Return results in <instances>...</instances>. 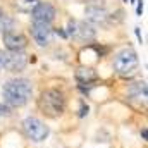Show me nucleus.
Wrapping results in <instances>:
<instances>
[{
  "instance_id": "f257e3e1",
  "label": "nucleus",
  "mask_w": 148,
  "mask_h": 148,
  "mask_svg": "<svg viewBox=\"0 0 148 148\" xmlns=\"http://www.w3.org/2000/svg\"><path fill=\"white\" fill-rule=\"evenodd\" d=\"M33 95V84L26 77H16L9 79L3 88H2V97L7 107L10 109H19L24 107Z\"/></svg>"
},
{
  "instance_id": "f03ea898",
  "label": "nucleus",
  "mask_w": 148,
  "mask_h": 148,
  "mask_svg": "<svg viewBox=\"0 0 148 148\" xmlns=\"http://www.w3.org/2000/svg\"><path fill=\"white\" fill-rule=\"evenodd\" d=\"M38 110L48 119H57L66 110V95L57 88H47L40 93Z\"/></svg>"
},
{
  "instance_id": "7ed1b4c3",
  "label": "nucleus",
  "mask_w": 148,
  "mask_h": 148,
  "mask_svg": "<svg viewBox=\"0 0 148 148\" xmlns=\"http://www.w3.org/2000/svg\"><path fill=\"white\" fill-rule=\"evenodd\" d=\"M138 66H140L138 53L133 48H122L114 57V71L119 76H124V77L133 76L138 71Z\"/></svg>"
},
{
  "instance_id": "20e7f679",
  "label": "nucleus",
  "mask_w": 148,
  "mask_h": 148,
  "mask_svg": "<svg viewBox=\"0 0 148 148\" xmlns=\"http://www.w3.org/2000/svg\"><path fill=\"white\" fill-rule=\"evenodd\" d=\"M21 127H23V133H24V136H26L28 140L35 141V143L45 141V140L48 138V134H50V129H48V126H47V124H45L41 119L33 117V115L26 117V119L23 121Z\"/></svg>"
},
{
  "instance_id": "39448f33",
  "label": "nucleus",
  "mask_w": 148,
  "mask_h": 148,
  "mask_svg": "<svg viewBox=\"0 0 148 148\" xmlns=\"http://www.w3.org/2000/svg\"><path fill=\"white\" fill-rule=\"evenodd\" d=\"M66 35L67 36H73L77 41H86V43L88 41H93L95 36H97V33H95V29H93L91 24H88L86 21L81 23V21H76V19H69Z\"/></svg>"
},
{
  "instance_id": "423d86ee",
  "label": "nucleus",
  "mask_w": 148,
  "mask_h": 148,
  "mask_svg": "<svg viewBox=\"0 0 148 148\" xmlns=\"http://www.w3.org/2000/svg\"><path fill=\"white\" fill-rule=\"evenodd\" d=\"M28 66V55L24 52H3V69L9 73H21Z\"/></svg>"
},
{
  "instance_id": "0eeeda50",
  "label": "nucleus",
  "mask_w": 148,
  "mask_h": 148,
  "mask_svg": "<svg viewBox=\"0 0 148 148\" xmlns=\"http://www.w3.org/2000/svg\"><path fill=\"white\" fill-rule=\"evenodd\" d=\"M57 12L52 3L40 2L36 7L31 10V23H41V24H52Z\"/></svg>"
},
{
  "instance_id": "6e6552de",
  "label": "nucleus",
  "mask_w": 148,
  "mask_h": 148,
  "mask_svg": "<svg viewBox=\"0 0 148 148\" xmlns=\"http://www.w3.org/2000/svg\"><path fill=\"white\" fill-rule=\"evenodd\" d=\"M3 45L7 48V52H24V48L28 47V38L19 31H7L2 35Z\"/></svg>"
},
{
  "instance_id": "1a4fd4ad",
  "label": "nucleus",
  "mask_w": 148,
  "mask_h": 148,
  "mask_svg": "<svg viewBox=\"0 0 148 148\" xmlns=\"http://www.w3.org/2000/svg\"><path fill=\"white\" fill-rule=\"evenodd\" d=\"M29 31H31V36L35 40V43L38 47H41V48L50 43L52 33H53L52 24H41V23H31V29Z\"/></svg>"
},
{
  "instance_id": "9d476101",
  "label": "nucleus",
  "mask_w": 148,
  "mask_h": 148,
  "mask_svg": "<svg viewBox=\"0 0 148 148\" xmlns=\"http://www.w3.org/2000/svg\"><path fill=\"white\" fill-rule=\"evenodd\" d=\"M86 23L88 24H102V23H105V19H107V10L103 9V7H100V5H88L86 7Z\"/></svg>"
},
{
  "instance_id": "9b49d317",
  "label": "nucleus",
  "mask_w": 148,
  "mask_h": 148,
  "mask_svg": "<svg viewBox=\"0 0 148 148\" xmlns=\"http://www.w3.org/2000/svg\"><path fill=\"white\" fill-rule=\"evenodd\" d=\"M127 95L131 100H136L138 103H147V84L145 81L141 83H133L129 88H127Z\"/></svg>"
},
{
  "instance_id": "f8f14e48",
  "label": "nucleus",
  "mask_w": 148,
  "mask_h": 148,
  "mask_svg": "<svg viewBox=\"0 0 148 148\" xmlns=\"http://www.w3.org/2000/svg\"><path fill=\"white\" fill-rule=\"evenodd\" d=\"M76 77H77V81L79 83H91V81H95L98 76L97 73L93 71V69H90V67H79L77 71H76Z\"/></svg>"
},
{
  "instance_id": "ddd939ff",
  "label": "nucleus",
  "mask_w": 148,
  "mask_h": 148,
  "mask_svg": "<svg viewBox=\"0 0 148 148\" xmlns=\"http://www.w3.org/2000/svg\"><path fill=\"white\" fill-rule=\"evenodd\" d=\"M38 3H40V0H14L16 9L21 12H31Z\"/></svg>"
},
{
  "instance_id": "4468645a",
  "label": "nucleus",
  "mask_w": 148,
  "mask_h": 148,
  "mask_svg": "<svg viewBox=\"0 0 148 148\" xmlns=\"http://www.w3.org/2000/svg\"><path fill=\"white\" fill-rule=\"evenodd\" d=\"M12 29H14V19L3 14L0 17V31H2V35L7 33V31H12Z\"/></svg>"
},
{
  "instance_id": "2eb2a0df",
  "label": "nucleus",
  "mask_w": 148,
  "mask_h": 148,
  "mask_svg": "<svg viewBox=\"0 0 148 148\" xmlns=\"http://www.w3.org/2000/svg\"><path fill=\"white\" fill-rule=\"evenodd\" d=\"M10 114V107H7L5 103H0V117L2 115H9Z\"/></svg>"
},
{
  "instance_id": "dca6fc26",
  "label": "nucleus",
  "mask_w": 148,
  "mask_h": 148,
  "mask_svg": "<svg viewBox=\"0 0 148 148\" xmlns=\"http://www.w3.org/2000/svg\"><path fill=\"white\" fill-rule=\"evenodd\" d=\"M136 14L141 16L143 14V0H138V7H136Z\"/></svg>"
},
{
  "instance_id": "f3484780",
  "label": "nucleus",
  "mask_w": 148,
  "mask_h": 148,
  "mask_svg": "<svg viewBox=\"0 0 148 148\" xmlns=\"http://www.w3.org/2000/svg\"><path fill=\"white\" fill-rule=\"evenodd\" d=\"M86 114H88V105L83 103V107H81V110H79V117H84Z\"/></svg>"
},
{
  "instance_id": "a211bd4d",
  "label": "nucleus",
  "mask_w": 148,
  "mask_h": 148,
  "mask_svg": "<svg viewBox=\"0 0 148 148\" xmlns=\"http://www.w3.org/2000/svg\"><path fill=\"white\" fill-rule=\"evenodd\" d=\"M3 69V52L0 50V71Z\"/></svg>"
},
{
  "instance_id": "6ab92c4d",
  "label": "nucleus",
  "mask_w": 148,
  "mask_h": 148,
  "mask_svg": "<svg viewBox=\"0 0 148 148\" xmlns=\"http://www.w3.org/2000/svg\"><path fill=\"white\" fill-rule=\"evenodd\" d=\"M55 33H57L59 36H62V38H66V36H67V35H66V31H62V29H57Z\"/></svg>"
},
{
  "instance_id": "aec40b11",
  "label": "nucleus",
  "mask_w": 148,
  "mask_h": 148,
  "mask_svg": "<svg viewBox=\"0 0 148 148\" xmlns=\"http://www.w3.org/2000/svg\"><path fill=\"white\" fill-rule=\"evenodd\" d=\"M141 136H143V140H147V129L143 127V131H141Z\"/></svg>"
},
{
  "instance_id": "412c9836",
  "label": "nucleus",
  "mask_w": 148,
  "mask_h": 148,
  "mask_svg": "<svg viewBox=\"0 0 148 148\" xmlns=\"http://www.w3.org/2000/svg\"><path fill=\"white\" fill-rule=\"evenodd\" d=\"M2 16H3V10H2V9H0V17H2Z\"/></svg>"
},
{
  "instance_id": "4be33fe9",
  "label": "nucleus",
  "mask_w": 148,
  "mask_h": 148,
  "mask_svg": "<svg viewBox=\"0 0 148 148\" xmlns=\"http://www.w3.org/2000/svg\"><path fill=\"white\" fill-rule=\"evenodd\" d=\"M124 2H127V0H124Z\"/></svg>"
}]
</instances>
